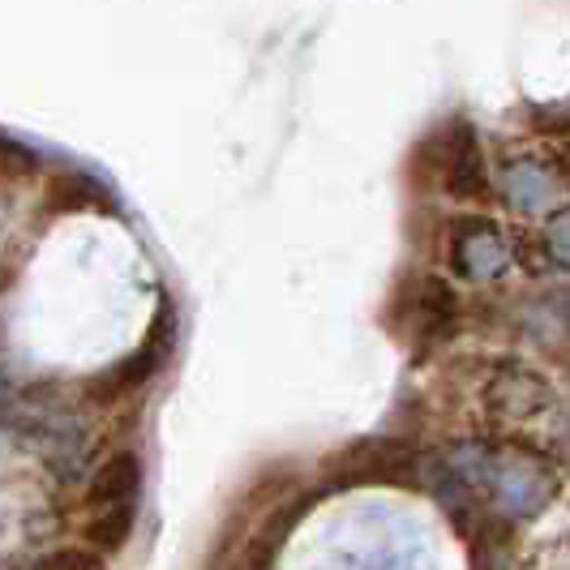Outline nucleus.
Listing matches in <instances>:
<instances>
[{"label":"nucleus","instance_id":"nucleus-1","mask_svg":"<svg viewBox=\"0 0 570 570\" xmlns=\"http://www.w3.org/2000/svg\"><path fill=\"white\" fill-rule=\"evenodd\" d=\"M164 361H168V347H164V322H155L142 347H134L129 356H120L116 365H108V370L95 373V377L86 382V400L90 403L129 400V395H138L146 382L164 370Z\"/></svg>","mask_w":570,"mask_h":570},{"label":"nucleus","instance_id":"nucleus-2","mask_svg":"<svg viewBox=\"0 0 570 570\" xmlns=\"http://www.w3.org/2000/svg\"><path fill=\"white\" fill-rule=\"evenodd\" d=\"M442 189L459 202H485L493 194L489 185V164L476 142V129L455 120V129L442 142Z\"/></svg>","mask_w":570,"mask_h":570},{"label":"nucleus","instance_id":"nucleus-3","mask_svg":"<svg viewBox=\"0 0 570 570\" xmlns=\"http://www.w3.org/2000/svg\"><path fill=\"white\" fill-rule=\"evenodd\" d=\"M138 493H142V455L138 451H116L95 468V476L86 485V507L104 511L116 502H138Z\"/></svg>","mask_w":570,"mask_h":570},{"label":"nucleus","instance_id":"nucleus-4","mask_svg":"<svg viewBox=\"0 0 570 570\" xmlns=\"http://www.w3.org/2000/svg\"><path fill=\"white\" fill-rule=\"evenodd\" d=\"M412 305H416V322L425 326L429 335H455L463 305H459V292L442 275H425Z\"/></svg>","mask_w":570,"mask_h":570},{"label":"nucleus","instance_id":"nucleus-5","mask_svg":"<svg viewBox=\"0 0 570 570\" xmlns=\"http://www.w3.org/2000/svg\"><path fill=\"white\" fill-rule=\"evenodd\" d=\"M134 519H138V502H116V507L95 511L82 532L86 544H90L95 553L112 558V553H120V549L129 544V537H134Z\"/></svg>","mask_w":570,"mask_h":570},{"label":"nucleus","instance_id":"nucleus-6","mask_svg":"<svg viewBox=\"0 0 570 570\" xmlns=\"http://www.w3.org/2000/svg\"><path fill=\"white\" fill-rule=\"evenodd\" d=\"M30 570H108V558L95 553L90 544H60L52 553H43Z\"/></svg>","mask_w":570,"mask_h":570}]
</instances>
